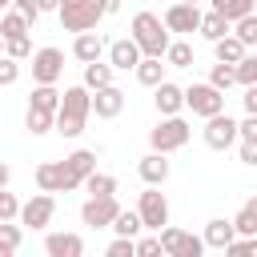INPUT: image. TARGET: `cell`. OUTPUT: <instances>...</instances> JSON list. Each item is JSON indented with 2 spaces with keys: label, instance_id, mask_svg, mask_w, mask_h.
I'll return each instance as SVG.
<instances>
[{
  "label": "cell",
  "instance_id": "obj_18",
  "mask_svg": "<svg viewBox=\"0 0 257 257\" xmlns=\"http://www.w3.org/2000/svg\"><path fill=\"white\" fill-rule=\"evenodd\" d=\"M100 52H104V36L100 32H76V40H72V56L80 60V64H88V60H100Z\"/></svg>",
  "mask_w": 257,
  "mask_h": 257
},
{
  "label": "cell",
  "instance_id": "obj_9",
  "mask_svg": "<svg viewBox=\"0 0 257 257\" xmlns=\"http://www.w3.org/2000/svg\"><path fill=\"white\" fill-rule=\"evenodd\" d=\"M60 72H64V52L60 48H36L32 52V80L36 84H56L60 80Z\"/></svg>",
  "mask_w": 257,
  "mask_h": 257
},
{
  "label": "cell",
  "instance_id": "obj_10",
  "mask_svg": "<svg viewBox=\"0 0 257 257\" xmlns=\"http://www.w3.org/2000/svg\"><path fill=\"white\" fill-rule=\"evenodd\" d=\"M201 137H205V145L209 149H229L233 141H237V120L229 116V112H213V116H205V128H201Z\"/></svg>",
  "mask_w": 257,
  "mask_h": 257
},
{
  "label": "cell",
  "instance_id": "obj_21",
  "mask_svg": "<svg viewBox=\"0 0 257 257\" xmlns=\"http://www.w3.org/2000/svg\"><path fill=\"white\" fill-rule=\"evenodd\" d=\"M213 52H217V60H225V64H237V60H241L249 48H245V44H241L233 32H225L221 40H213Z\"/></svg>",
  "mask_w": 257,
  "mask_h": 257
},
{
  "label": "cell",
  "instance_id": "obj_44",
  "mask_svg": "<svg viewBox=\"0 0 257 257\" xmlns=\"http://www.w3.org/2000/svg\"><path fill=\"white\" fill-rule=\"evenodd\" d=\"M161 253V237H137V257H153Z\"/></svg>",
  "mask_w": 257,
  "mask_h": 257
},
{
  "label": "cell",
  "instance_id": "obj_14",
  "mask_svg": "<svg viewBox=\"0 0 257 257\" xmlns=\"http://www.w3.org/2000/svg\"><path fill=\"white\" fill-rule=\"evenodd\" d=\"M153 104H157V112H161V116H173V112H181V108H185V88H181V84H173V80H161V84L153 88Z\"/></svg>",
  "mask_w": 257,
  "mask_h": 257
},
{
  "label": "cell",
  "instance_id": "obj_28",
  "mask_svg": "<svg viewBox=\"0 0 257 257\" xmlns=\"http://www.w3.org/2000/svg\"><path fill=\"white\" fill-rule=\"evenodd\" d=\"M64 161H68V169L80 177V185H84V177L96 169V153H92V149H76V153H68Z\"/></svg>",
  "mask_w": 257,
  "mask_h": 257
},
{
  "label": "cell",
  "instance_id": "obj_11",
  "mask_svg": "<svg viewBox=\"0 0 257 257\" xmlns=\"http://www.w3.org/2000/svg\"><path fill=\"white\" fill-rule=\"evenodd\" d=\"M52 213H56V201H52V193H36V197H28L24 205H20V225H28V229H44L48 221H52Z\"/></svg>",
  "mask_w": 257,
  "mask_h": 257
},
{
  "label": "cell",
  "instance_id": "obj_37",
  "mask_svg": "<svg viewBox=\"0 0 257 257\" xmlns=\"http://www.w3.org/2000/svg\"><path fill=\"white\" fill-rule=\"evenodd\" d=\"M233 229H237V237H253V233H257V217L241 205V209H237V217H233Z\"/></svg>",
  "mask_w": 257,
  "mask_h": 257
},
{
  "label": "cell",
  "instance_id": "obj_3",
  "mask_svg": "<svg viewBox=\"0 0 257 257\" xmlns=\"http://www.w3.org/2000/svg\"><path fill=\"white\" fill-rule=\"evenodd\" d=\"M189 137H193V128H189V120H185L181 112L161 116V124L149 128V145H153L157 153H177V149L189 145Z\"/></svg>",
  "mask_w": 257,
  "mask_h": 257
},
{
  "label": "cell",
  "instance_id": "obj_20",
  "mask_svg": "<svg viewBox=\"0 0 257 257\" xmlns=\"http://www.w3.org/2000/svg\"><path fill=\"white\" fill-rule=\"evenodd\" d=\"M165 68H169V64H161V56H141L133 72H137V80H141L145 88H157V84L165 80Z\"/></svg>",
  "mask_w": 257,
  "mask_h": 257
},
{
  "label": "cell",
  "instance_id": "obj_34",
  "mask_svg": "<svg viewBox=\"0 0 257 257\" xmlns=\"http://www.w3.org/2000/svg\"><path fill=\"white\" fill-rule=\"evenodd\" d=\"M233 72H237V84H257V52H245L237 64H233Z\"/></svg>",
  "mask_w": 257,
  "mask_h": 257
},
{
  "label": "cell",
  "instance_id": "obj_22",
  "mask_svg": "<svg viewBox=\"0 0 257 257\" xmlns=\"http://www.w3.org/2000/svg\"><path fill=\"white\" fill-rule=\"evenodd\" d=\"M229 28H233V24H229V20L221 16V12H201V28H197V32H201V36H205L209 44H213V40H221V36H225Z\"/></svg>",
  "mask_w": 257,
  "mask_h": 257
},
{
  "label": "cell",
  "instance_id": "obj_49",
  "mask_svg": "<svg viewBox=\"0 0 257 257\" xmlns=\"http://www.w3.org/2000/svg\"><path fill=\"white\" fill-rule=\"evenodd\" d=\"M36 4H40V12H52V8L60 4V0H36Z\"/></svg>",
  "mask_w": 257,
  "mask_h": 257
},
{
  "label": "cell",
  "instance_id": "obj_12",
  "mask_svg": "<svg viewBox=\"0 0 257 257\" xmlns=\"http://www.w3.org/2000/svg\"><path fill=\"white\" fill-rule=\"evenodd\" d=\"M165 28L169 32H197L201 28V8L197 4H185V0H177V4H169L165 8Z\"/></svg>",
  "mask_w": 257,
  "mask_h": 257
},
{
  "label": "cell",
  "instance_id": "obj_24",
  "mask_svg": "<svg viewBox=\"0 0 257 257\" xmlns=\"http://www.w3.org/2000/svg\"><path fill=\"white\" fill-rule=\"evenodd\" d=\"M108 229H116V237H141L145 225H141V213H137V209H120Z\"/></svg>",
  "mask_w": 257,
  "mask_h": 257
},
{
  "label": "cell",
  "instance_id": "obj_47",
  "mask_svg": "<svg viewBox=\"0 0 257 257\" xmlns=\"http://www.w3.org/2000/svg\"><path fill=\"white\" fill-rule=\"evenodd\" d=\"M120 4H124V0H100V8H104V16H112V12H120Z\"/></svg>",
  "mask_w": 257,
  "mask_h": 257
},
{
  "label": "cell",
  "instance_id": "obj_32",
  "mask_svg": "<svg viewBox=\"0 0 257 257\" xmlns=\"http://www.w3.org/2000/svg\"><path fill=\"white\" fill-rule=\"evenodd\" d=\"M20 241H24L20 225H12V221H0V257H12V253L20 249Z\"/></svg>",
  "mask_w": 257,
  "mask_h": 257
},
{
  "label": "cell",
  "instance_id": "obj_38",
  "mask_svg": "<svg viewBox=\"0 0 257 257\" xmlns=\"http://www.w3.org/2000/svg\"><path fill=\"white\" fill-rule=\"evenodd\" d=\"M20 80V60H12L8 52L0 56V84H16Z\"/></svg>",
  "mask_w": 257,
  "mask_h": 257
},
{
  "label": "cell",
  "instance_id": "obj_33",
  "mask_svg": "<svg viewBox=\"0 0 257 257\" xmlns=\"http://www.w3.org/2000/svg\"><path fill=\"white\" fill-rule=\"evenodd\" d=\"M213 12H221V16L233 24V20H241L245 12H253V0H213Z\"/></svg>",
  "mask_w": 257,
  "mask_h": 257
},
{
  "label": "cell",
  "instance_id": "obj_5",
  "mask_svg": "<svg viewBox=\"0 0 257 257\" xmlns=\"http://www.w3.org/2000/svg\"><path fill=\"white\" fill-rule=\"evenodd\" d=\"M36 185L44 193H72V189H80V177L68 169V161H44V165H36Z\"/></svg>",
  "mask_w": 257,
  "mask_h": 257
},
{
  "label": "cell",
  "instance_id": "obj_51",
  "mask_svg": "<svg viewBox=\"0 0 257 257\" xmlns=\"http://www.w3.org/2000/svg\"><path fill=\"white\" fill-rule=\"evenodd\" d=\"M4 8H12V0H0V12H4Z\"/></svg>",
  "mask_w": 257,
  "mask_h": 257
},
{
  "label": "cell",
  "instance_id": "obj_1",
  "mask_svg": "<svg viewBox=\"0 0 257 257\" xmlns=\"http://www.w3.org/2000/svg\"><path fill=\"white\" fill-rule=\"evenodd\" d=\"M88 116H92V92H88L84 84H72V88L60 92V108H56L52 128H56L60 137H80L84 124H88Z\"/></svg>",
  "mask_w": 257,
  "mask_h": 257
},
{
  "label": "cell",
  "instance_id": "obj_39",
  "mask_svg": "<svg viewBox=\"0 0 257 257\" xmlns=\"http://www.w3.org/2000/svg\"><path fill=\"white\" fill-rule=\"evenodd\" d=\"M16 217H20V201L8 189H0V221H16Z\"/></svg>",
  "mask_w": 257,
  "mask_h": 257
},
{
  "label": "cell",
  "instance_id": "obj_27",
  "mask_svg": "<svg viewBox=\"0 0 257 257\" xmlns=\"http://www.w3.org/2000/svg\"><path fill=\"white\" fill-rule=\"evenodd\" d=\"M161 60H169V68H193V48L185 40H169V48H165Z\"/></svg>",
  "mask_w": 257,
  "mask_h": 257
},
{
  "label": "cell",
  "instance_id": "obj_8",
  "mask_svg": "<svg viewBox=\"0 0 257 257\" xmlns=\"http://www.w3.org/2000/svg\"><path fill=\"white\" fill-rule=\"evenodd\" d=\"M116 213H120L116 193H108V197H88V201L80 205V221H84L88 229H108Z\"/></svg>",
  "mask_w": 257,
  "mask_h": 257
},
{
  "label": "cell",
  "instance_id": "obj_36",
  "mask_svg": "<svg viewBox=\"0 0 257 257\" xmlns=\"http://www.w3.org/2000/svg\"><path fill=\"white\" fill-rule=\"evenodd\" d=\"M4 52H8L12 60H28V56H32V40H28V32H24V36L4 40Z\"/></svg>",
  "mask_w": 257,
  "mask_h": 257
},
{
  "label": "cell",
  "instance_id": "obj_15",
  "mask_svg": "<svg viewBox=\"0 0 257 257\" xmlns=\"http://www.w3.org/2000/svg\"><path fill=\"white\" fill-rule=\"evenodd\" d=\"M44 253L48 257H80L84 253V237L80 233H48L44 237Z\"/></svg>",
  "mask_w": 257,
  "mask_h": 257
},
{
  "label": "cell",
  "instance_id": "obj_13",
  "mask_svg": "<svg viewBox=\"0 0 257 257\" xmlns=\"http://www.w3.org/2000/svg\"><path fill=\"white\" fill-rule=\"evenodd\" d=\"M92 112H96L100 120H112V116H120V112H124V92H120L116 84L92 88Z\"/></svg>",
  "mask_w": 257,
  "mask_h": 257
},
{
  "label": "cell",
  "instance_id": "obj_43",
  "mask_svg": "<svg viewBox=\"0 0 257 257\" xmlns=\"http://www.w3.org/2000/svg\"><path fill=\"white\" fill-rule=\"evenodd\" d=\"M237 137L241 141H257V116L245 112V120H237Z\"/></svg>",
  "mask_w": 257,
  "mask_h": 257
},
{
  "label": "cell",
  "instance_id": "obj_7",
  "mask_svg": "<svg viewBox=\"0 0 257 257\" xmlns=\"http://www.w3.org/2000/svg\"><path fill=\"white\" fill-rule=\"evenodd\" d=\"M185 108H193V116L225 112V92L213 88L209 80H205V84H189V88H185Z\"/></svg>",
  "mask_w": 257,
  "mask_h": 257
},
{
  "label": "cell",
  "instance_id": "obj_17",
  "mask_svg": "<svg viewBox=\"0 0 257 257\" xmlns=\"http://www.w3.org/2000/svg\"><path fill=\"white\" fill-rule=\"evenodd\" d=\"M237 237V229H233V217L225 221V217H213L209 225H205V233H201V241H205V249H229V241Z\"/></svg>",
  "mask_w": 257,
  "mask_h": 257
},
{
  "label": "cell",
  "instance_id": "obj_50",
  "mask_svg": "<svg viewBox=\"0 0 257 257\" xmlns=\"http://www.w3.org/2000/svg\"><path fill=\"white\" fill-rule=\"evenodd\" d=\"M245 209H249V213L257 217V197H249V201H245Z\"/></svg>",
  "mask_w": 257,
  "mask_h": 257
},
{
  "label": "cell",
  "instance_id": "obj_54",
  "mask_svg": "<svg viewBox=\"0 0 257 257\" xmlns=\"http://www.w3.org/2000/svg\"><path fill=\"white\" fill-rule=\"evenodd\" d=\"M253 4H257V0H253Z\"/></svg>",
  "mask_w": 257,
  "mask_h": 257
},
{
  "label": "cell",
  "instance_id": "obj_35",
  "mask_svg": "<svg viewBox=\"0 0 257 257\" xmlns=\"http://www.w3.org/2000/svg\"><path fill=\"white\" fill-rule=\"evenodd\" d=\"M209 84H213V88H221V92H225V88H233V84H237V72H233V64L217 60V64H213V72H209Z\"/></svg>",
  "mask_w": 257,
  "mask_h": 257
},
{
  "label": "cell",
  "instance_id": "obj_16",
  "mask_svg": "<svg viewBox=\"0 0 257 257\" xmlns=\"http://www.w3.org/2000/svg\"><path fill=\"white\" fill-rule=\"evenodd\" d=\"M137 60H141V48H137L133 36H120V40L108 44V64H112V68L128 72V68H137Z\"/></svg>",
  "mask_w": 257,
  "mask_h": 257
},
{
  "label": "cell",
  "instance_id": "obj_53",
  "mask_svg": "<svg viewBox=\"0 0 257 257\" xmlns=\"http://www.w3.org/2000/svg\"><path fill=\"white\" fill-rule=\"evenodd\" d=\"M185 4H197V0H185Z\"/></svg>",
  "mask_w": 257,
  "mask_h": 257
},
{
  "label": "cell",
  "instance_id": "obj_30",
  "mask_svg": "<svg viewBox=\"0 0 257 257\" xmlns=\"http://www.w3.org/2000/svg\"><path fill=\"white\" fill-rule=\"evenodd\" d=\"M229 32H233L245 48H253V44H257V12H245L241 20H233V28H229Z\"/></svg>",
  "mask_w": 257,
  "mask_h": 257
},
{
  "label": "cell",
  "instance_id": "obj_25",
  "mask_svg": "<svg viewBox=\"0 0 257 257\" xmlns=\"http://www.w3.org/2000/svg\"><path fill=\"white\" fill-rule=\"evenodd\" d=\"M28 104H32V108H44V112H56V108H60V92H56V84H36L32 96H28Z\"/></svg>",
  "mask_w": 257,
  "mask_h": 257
},
{
  "label": "cell",
  "instance_id": "obj_26",
  "mask_svg": "<svg viewBox=\"0 0 257 257\" xmlns=\"http://www.w3.org/2000/svg\"><path fill=\"white\" fill-rule=\"evenodd\" d=\"M24 32H32V24L16 12V8H8V12H0V36L4 40H12V36H24Z\"/></svg>",
  "mask_w": 257,
  "mask_h": 257
},
{
  "label": "cell",
  "instance_id": "obj_46",
  "mask_svg": "<svg viewBox=\"0 0 257 257\" xmlns=\"http://www.w3.org/2000/svg\"><path fill=\"white\" fill-rule=\"evenodd\" d=\"M245 112H253V116H257V84H249V88H245Z\"/></svg>",
  "mask_w": 257,
  "mask_h": 257
},
{
  "label": "cell",
  "instance_id": "obj_31",
  "mask_svg": "<svg viewBox=\"0 0 257 257\" xmlns=\"http://www.w3.org/2000/svg\"><path fill=\"white\" fill-rule=\"evenodd\" d=\"M52 120H56V112H44V108H32V104H28V112H24V128H28L32 137L48 133V128H52Z\"/></svg>",
  "mask_w": 257,
  "mask_h": 257
},
{
  "label": "cell",
  "instance_id": "obj_42",
  "mask_svg": "<svg viewBox=\"0 0 257 257\" xmlns=\"http://www.w3.org/2000/svg\"><path fill=\"white\" fill-rule=\"evenodd\" d=\"M12 8H16L28 24H36V20H40V4H36V0H12Z\"/></svg>",
  "mask_w": 257,
  "mask_h": 257
},
{
  "label": "cell",
  "instance_id": "obj_40",
  "mask_svg": "<svg viewBox=\"0 0 257 257\" xmlns=\"http://www.w3.org/2000/svg\"><path fill=\"white\" fill-rule=\"evenodd\" d=\"M108 257H137V237H116L108 245Z\"/></svg>",
  "mask_w": 257,
  "mask_h": 257
},
{
  "label": "cell",
  "instance_id": "obj_29",
  "mask_svg": "<svg viewBox=\"0 0 257 257\" xmlns=\"http://www.w3.org/2000/svg\"><path fill=\"white\" fill-rule=\"evenodd\" d=\"M84 189H88V197H108V193H116V177L92 169V173L84 177Z\"/></svg>",
  "mask_w": 257,
  "mask_h": 257
},
{
  "label": "cell",
  "instance_id": "obj_4",
  "mask_svg": "<svg viewBox=\"0 0 257 257\" xmlns=\"http://www.w3.org/2000/svg\"><path fill=\"white\" fill-rule=\"evenodd\" d=\"M56 12H60V24L68 32H88V28H96L104 20L100 0H72V4H60Z\"/></svg>",
  "mask_w": 257,
  "mask_h": 257
},
{
  "label": "cell",
  "instance_id": "obj_6",
  "mask_svg": "<svg viewBox=\"0 0 257 257\" xmlns=\"http://www.w3.org/2000/svg\"><path fill=\"white\" fill-rule=\"evenodd\" d=\"M137 213H141V225L145 229H165L169 225V197L161 193V185H149L137 201Z\"/></svg>",
  "mask_w": 257,
  "mask_h": 257
},
{
  "label": "cell",
  "instance_id": "obj_41",
  "mask_svg": "<svg viewBox=\"0 0 257 257\" xmlns=\"http://www.w3.org/2000/svg\"><path fill=\"white\" fill-rule=\"evenodd\" d=\"M225 253H237V257H241V253H253V257H257V233H253V237H233Z\"/></svg>",
  "mask_w": 257,
  "mask_h": 257
},
{
  "label": "cell",
  "instance_id": "obj_45",
  "mask_svg": "<svg viewBox=\"0 0 257 257\" xmlns=\"http://www.w3.org/2000/svg\"><path fill=\"white\" fill-rule=\"evenodd\" d=\"M241 165H257V141H241Z\"/></svg>",
  "mask_w": 257,
  "mask_h": 257
},
{
  "label": "cell",
  "instance_id": "obj_19",
  "mask_svg": "<svg viewBox=\"0 0 257 257\" xmlns=\"http://www.w3.org/2000/svg\"><path fill=\"white\" fill-rule=\"evenodd\" d=\"M137 173H141V181L145 185H165L169 181V161H165V153H149V157H141V165H137Z\"/></svg>",
  "mask_w": 257,
  "mask_h": 257
},
{
  "label": "cell",
  "instance_id": "obj_52",
  "mask_svg": "<svg viewBox=\"0 0 257 257\" xmlns=\"http://www.w3.org/2000/svg\"><path fill=\"white\" fill-rule=\"evenodd\" d=\"M0 56H4V36H0Z\"/></svg>",
  "mask_w": 257,
  "mask_h": 257
},
{
  "label": "cell",
  "instance_id": "obj_23",
  "mask_svg": "<svg viewBox=\"0 0 257 257\" xmlns=\"http://www.w3.org/2000/svg\"><path fill=\"white\" fill-rule=\"evenodd\" d=\"M112 64H100V60H88L84 64V88L92 92V88H104V84H112Z\"/></svg>",
  "mask_w": 257,
  "mask_h": 257
},
{
  "label": "cell",
  "instance_id": "obj_2",
  "mask_svg": "<svg viewBox=\"0 0 257 257\" xmlns=\"http://www.w3.org/2000/svg\"><path fill=\"white\" fill-rule=\"evenodd\" d=\"M133 40L141 48V56H165L169 48V28L157 12H137L133 16Z\"/></svg>",
  "mask_w": 257,
  "mask_h": 257
},
{
  "label": "cell",
  "instance_id": "obj_48",
  "mask_svg": "<svg viewBox=\"0 0 257 257\" xmlns=\"http://www.w3.org/2000/svg\"><path fill=\"white\" fill-rule=\"evenodd\" d=\"M8 181H12V169L0 161V189H8Z\"/></svg>",
  "mask_w": 257,
  "mask_h": 257
}]
</instances>
